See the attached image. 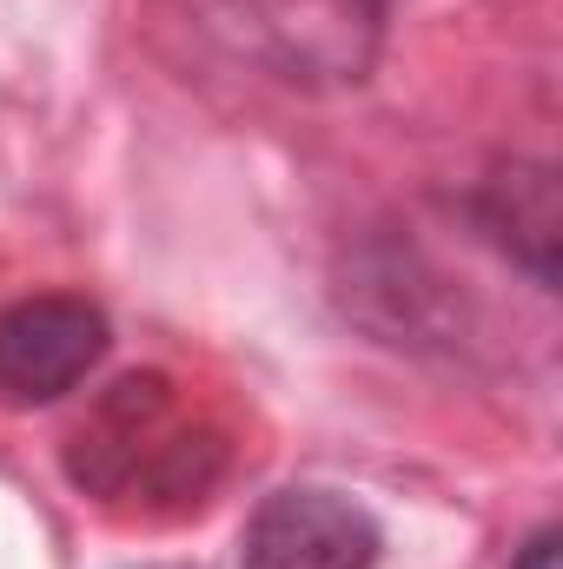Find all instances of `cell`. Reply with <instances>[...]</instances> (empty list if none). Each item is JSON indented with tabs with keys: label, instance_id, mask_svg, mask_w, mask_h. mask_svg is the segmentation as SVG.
<instances>
[{
	"label": "cell",
	"instance_id": "obj_1",
	"mask_svg": "<svg viewBox=\"0 0 563 569\" xmlns=\"http://www.w3.org/2000/svg\"><path fill=\"white\" fill-rule=\"evenodd\" d=\"M226 60L285 87H358L385 40V0H172Z\"/></svg>",
	"mask_w": 563,
	"mask_h": 569
},
{
	"label": "cell",
	"instance_id": "obj_2",
	"mask_svg": "<svg viewBox=\"0 0 563 569\" xmlns=\"http://www.w3.org/2000/svg\"><path fill=\"white\" fill-rule=\"evenodd\" d=\"M107 311L73 291L13 298L0 311V398L33 411L87 385V371L107 358Z\"/></svg>",
	"mask_w": 563,
	"mask_h": 569
},
{
	"label": "cell",
	"instance_id": "obj_3",
	"mask_svg": "<svg viewBox=\"0 0 563 569\" xmlns=\"http://www.w3.org/2000/svg\"><path fill=\"white\" fill-rule=\"evenodd\" d=\"M378 550L385 537L365 503L318 490V483H292L253 510L239 569H372Z\"/></svg>",
	"mask_w": 563,
	"mask_h": 569
},
{
	"label": "cell",
	"instance_id": "obj_4",
	"mask_svg": "<svg viewBox=\"0 0 563 569\" xmlns=\"http://www.w3.org/2000/svg\"><path fill=\"white\" fill-rule=\"evenodd\" d=\"M471 212H477L484 239H491L504 259H517L544 291L557 284V172H551V166H537V159L497 166V172L477 186Z\"/></svg>",
	"mask_w": 563,
	"mask_h": 569
},
{
	"label": "cell",
	"instance_id": "obj_5",
	"mask_svg": "<svg viewBox=\"0 0 563 569\" xmlns=\"http://www.w3.org/2000/svg\"><path fill=\"white\" fill-rule=\"evenodd\" d=\"M557 563H563V537L557 530H537V537L517 550V563L511 569H557Z\"/></svg>",
	"mask_w": 563,
	"mask_h": 569
}]
</instances>
